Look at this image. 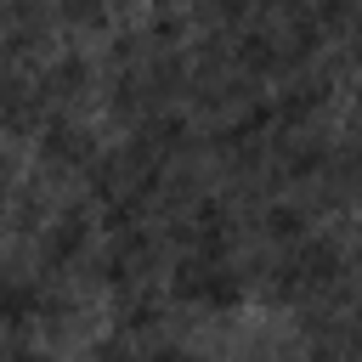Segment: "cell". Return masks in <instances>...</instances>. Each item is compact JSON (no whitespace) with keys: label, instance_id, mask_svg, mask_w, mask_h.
Wrapping results in <instances>:
<instances>
[{"label":"cell","instance_id":"6da1fadb","mask_svg":"<svg viewBox=\"0 0 362 362\" xmlns=\"http://www.w3.org/2000/svg\"><path fill=\"white\" fill-rule=\"evenodd\" d=\"M153 362H192V356H187V351H158Z\"/></svg>","mask_w":362,"mask_h":362}]
</instances>
